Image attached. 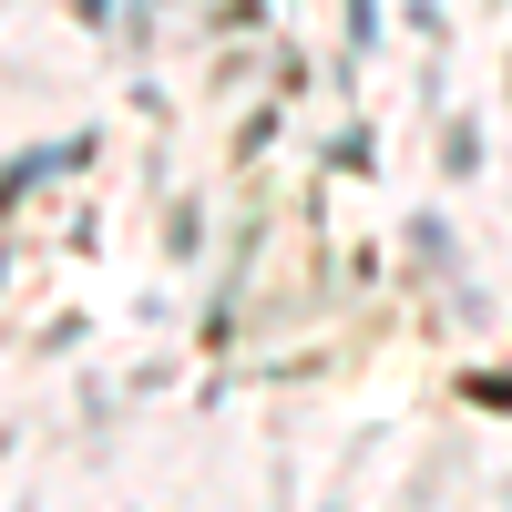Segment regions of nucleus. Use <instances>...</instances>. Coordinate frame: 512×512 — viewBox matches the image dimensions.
<instances>
[{
	"label": "nucleus",
	"mask_w": 512,
	"mask_h": 512,
	"mask_svg": "<svg viewBox=\"0 0 512 512\" xmlns=\"http://www.w3.org/2000/svg\"><path fill=\"white\" fill-rule=\"evenodd\" d=\"M82 144H41V154H21L11 164V175H0V195H21V185H41V175H62V164H72Z\"/></svg>",
	"instance_id": "obj_1"
}]
</instances>
